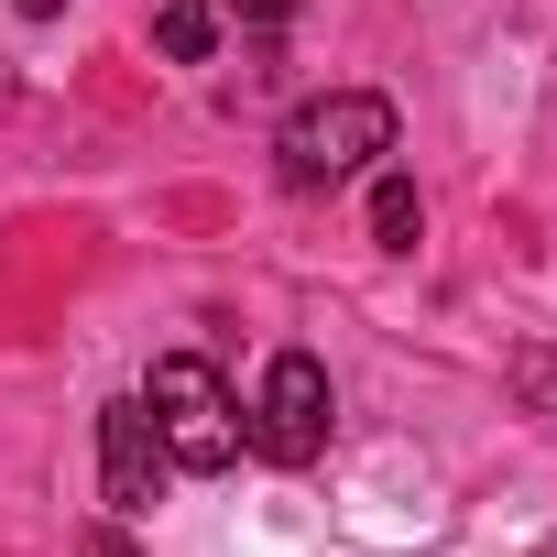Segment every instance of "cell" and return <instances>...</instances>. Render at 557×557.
I'll return each mask as SVG.
<instances>
[{
    "instance_id": "52a82bcc",
    "label": "cell",
    "mask_w": 557,
    "mask_h": 557,
    "mask_svg": "<svg viewBox=\"0 0 557 557\" xmlns=\"http://www.w3.org/2000/svg\"><path fill=\"white\" fill-rule=\"evenodd\" d=\"M513 394H524V416H557V350H546V339L513 350Z\"/></svg>"
},
{
    "instance_id": "277c9868",
    "label": "cell",
    "mask_w": 557,
    "mask_h": 557,
    "mask_svg": "<svg viewBox=\"0 0 557 557\" xmlns=\"http://www.w3.org/2000/svg\"><path fill=\"white\" fill-rule=\"evenodd\" d=\"M164 437H153V405L143 394H121V405H99V503L132 524V513H153V492H164Z\"/></svg>"
},
{
    "instance_id": "9c48e42d",
    "label": "cell",
    "mask_w": 557,
    "mask_h": 557,
    "mask_svg": "<svg viewBox=\"0 0 557 557\" xmlns=\"http://www.w3.org/2000/svg\"><path fill=\"white\" fill-rule=\"evenodd\" d=\"M12 12H23V23H55V12H66V0H12Z\"/></svg>"
},
{
    "instance_id": "8992f818",
    "label": "cell",
    "mask_w": 557,
    "mask_h": 557,
    "mask_svg": "<svg viewBox=\"0 0 557 557\" xmlns=\"http://www.w3.org/2000/svg\"><path fill=\"white\" fill-rule=\"evenodd\" d=\"M416 230H426V197H416L405 175H383V186H372V240H383V251H416Z\"/></svg>"
},
{
    "instance_id": "ba28073f",
    "label": "cell",
    "mask_w": 557,
    "mask_h": 557,
    "mask_svg": "<svg viewBox=\"0 0 557 557\" xmlns=\"http://www.w3.org/2000/svg\"><path fill=\"white\" fill-rule=\"evenodd\" d=\"M77 557H143V546H132V535H121V513H110V524H88V535H77Z\"/></svg>"
},
{
    "instance_id": "7a4b0ae2",
    "label": "cell",
    "mask_w": 557,
    "mask_h": 557,
    "mask_svg": "<svg viewBox=\"0 0 557 557\" xmlns=\"http://www.w3.org/2000/svg\"><path fill=\"white\" fill-rule=\"evenodd\" d=\"M372 153H394V99H372V88H329V99H307L285 132H273V164H285L296 197L350 186Z\"/></svg>"
},
{
    "instance_id": "3957f363",
    "label": "cell",
    "mask_w": 557,
    "mask_h": 557,
    "mask_svg": "<svg viewBox=\"0 0 557 557\" xmlns=\"http://www.w3.org/2000/svg\"><path fill=\"white\" fill-rule=\"evenodd\" d=\"M329 426H339L329 361H318V350H273L262 405H251V448H262L273 470H307V459H329Z\"/></svg>"
},
{
    "instance_id": "5b68a950",
    "label": "cell",
    "mask_w": 557,
    "mask_h": 557,
    "mask_svg": "<svg viewBox=\"0 0 557 557\" xmlns=\"http://www.w3.org/2000/svg\"><path fill=\"white\" fill-rule=\"evenodd\" d=\"M230 34V0H153V55L164 66H208Z\"/></svg>"
},
{
    "instance_id": "6da1fadb",
    "label": "cell",
    "mask_w": 557,
    "mask_h": 557,
    "mask_svg": "<svg viewBox=\"0 0 557 557\" xmlns=\"http://www.w3.org/2000/svg\"><path fill=\"white\" fill-rule=\"evenodd\" d=\"M143 405H153V437H164L175 470H230V459L251 448V416L230 405L219 361H197V350H164V361L143 372Z\"/></svg>"
}]
</instances>
